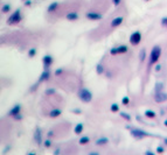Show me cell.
<instances>
[{
	"label": "cell",
	"mask_w": 167,
	"mask_h": 155,
	"mask_svg": "<svg viewBox=\"0 0 167 155\" xmlns=\"http://www.w3.org/2000/svg\"><path fill=\"white\" fill-rule=\"evenodd\" d=\"M127 51V47L126 46H119V47H115L110 50L111 55H118V54H125Z\"/></svg>",
	"instance_id": "obj_8"
},
{
	"label": "cell",
	"mask_w": 167,
	"mask_h": 155,
	"mask_svg": "<svg viewBox=\"0 0 167 155\" xmlns=\"http://www.w3.org/2000/svg\"><path fill=\"white\" fill-rule=\"evenodd\" d=\"M164 143L165 145H167V138H164Z\"/></svg>",
	"instance_id": "obj_44"
},
{
	"label": "cell",
	"mask_w": 167,
	"mask_h": 155,
	"mask_svg": "<svg viewBox=\"0 0 167 155\" xmlns=\"http://www.w3.org/2000/svg\"><path fill=\"white\" fill-rule=\"evenodd\" d=\"M154 70L157 72H159L160 70H161V65H160V64H157V65H155V68H154Z\"/></svg>",
	"instance_id": "obj_34"
},
{
	"label": "cell",
	"mask_w": 167,
	"mask_h": 155,
	"mask_svg": "<svg viewBox=\"0 0 167 155\" xmlns=\"http://www.w3.org/2000/svg\"><path fill=\"white\" fill-rule=\"evenodd\" d=\"M145 155H155L153 152H151V150H147L146 153H145Z\"/></svg>",
	"instance_id": "obj_37"
},
{
	"label": "cell",
	"mask_w": 167,
	"mask_h": 155,
	"mask_svg": "<svg viewBox=\"0 0 167 155\" xmlns=\"http://www.w3.org/2000/svg\"><path fill=\"white\" fill-rule=\"evenodd\" d=\"M43 146H45L46 148H51V146H53V142H51L50 139H47L43 141Z\"/></svg>",
	"instance_id": "obj_22"
},
{
	"label": "cell",
	"mask_w": 167,
	"mask_h": 155,
	"mask_svg": "<svg viewBox=\"0 0 167 155\" xmlns=\"http://www.w3.org/2000/svg\"><path fill=\"white\" fill-rule=\"evenodd\" d=\"M61 113H62V111H61L60 109H54L50 111V113H49V117L50 118H57L58 115H61Z\"/></svg>",
	"instance_id": "obj_14"
},
{
	"label": "cell",
	"mask_w": 167,
	"mask_h": 155,
	"mask_svg": "<svg viewBox=\"0 0 167 155\" xmlns=\"http://www.w3.org/2000/svg\"><path fill=\"white\" fill-rule=\"evenodd\" d=\"M26 5H27V6L30 5V1H29V0H27V1H26Z\"/></svg>",
	"instance_id": "obj_45"
},
{
	"label": "cell",
	"mask_w": 167,
	"mask_h": 155,
	"mask_svg": "<svg viewBox=\"0 0 167 155\" xmlns=\"http://www.w3.org/2000/svg\"><path fill=\"white\" fill-rule=\"evenodd\" d=\"M10 149H11V146H6V147L3 149V154H7Z\"/></svg>",
	"instance_id": "obj_32"
},
{
	"label": "cell",
	"mask_w": 167,
	"mask_h": 155,
	"mask_svg": "<svg viewBox=\"0 0 167 155\" xmlns=\"http://www.w3.org/2000/svg\"><path fill=\"white\" fill-rule=\"evenodd\" d=\"M123 20H124V19L121 18V16H118V18L113 19L112 22H111V27H117V26H119L121 22H123Z\"/></svg>",
	"instance_id": "obj_18"
},
{
	"label": "cell",
	"mask_w": 167,
	"mask_h": 155,
	"mask_svg": "<svg viewBox=\"0 0 167 155\" xmlns=\"http://www.w3.org/2000/svg\"><path fill=\"white\" fill-rule=\"evenodd\" d=\"M110 110H111V112H113V113H116V112L119 111V106L118 104H112L111 107H110Z\"/></svg>",
	"instance_id": "obj_25"
},
{
	"label": "cell",
	"mask_w": 167,
	"mask_h": 155,
	"mask_svg": "<svg viewBox=\"0 0 167 155\" xmlns=\"http://www.w3.org/2000/svg\"><path fill=\"white\" fill-rule=\"evenodd\" d=\"M35 55H36V49L35 48L29 49V51H28V56H29V57H34Z\"/></svg>",
	"instance_id": "obj_26"
},
{
	"label": "cell",
	"mask_w": 167,
	"mask_h": 155,
	"mask_svg": "<svg viewBox=\"0 0 167 155\" xmlns=\"http://www.w3.org/2000/svg\"><path fill=\"white\" fill-rule=\"evenodd\" d=\"M67 19H68V20H77V19H78V14L76 12H71V13H69V14H67Z\"/></svg>",
	"instance_id": "obj_20"
},
{
	"label": "cell",
	"mask_w": 167,
	"mask_h": 155,
	"mask_svg": "<svg viewBox=\"0 0 167 155\" xmlns=\"http://www.w3.org/2000/svg\"><path fill=\"white\" fill-rule=\"evenodd\" d=\"M62 72H63V70H62V69H57V70L55 71V75H56V76H58V75L62 74Z\"/></svg>",
	"instance_id": "obj_36"
},
{
	"label": "cell",
	"mask_w": 167,
	"mask_h": 155,
	"mask_svg": "<svg viewBox=\"0 0 167 155\" xmlns=\"http://www.w3.org/2000/svg\"><path fill=\"white\" fill-rule=\"evenodd\" d=\"M33 139L39 146L43 145V141H42V130L40 127H36L35 128V132H34L33 135Z\"/></svg>",
	"instance_id": "obj_5"
},
{
	"label": "cell",
	"mask_w": 167,
	"mask_h": 155,
	"mask_svg": "<svg viewBox=\"0 0 167 155\" xmlns=\"http://www.w3.org/2000/svg\"><path fill=\"white\" fill-rule=\"evenodd\" d=\"M74 112L75 113H81V110H74Z\"/></svg>",
	"instance_id": "obj_43"
},
{
	"label": "cell",
	"mask_w": 167,
	"mask_h": 155,
	"mask_svg": "<svg viewBox=\"0 0 167 155\" xmlns=\"http://www.w3.org/2000/svg\"><path fill=\"white\" fill-rule=\"evenodd\" d=\"M54 155H60V148L55 149V152H54Z\"/></svg>",
	"instance_id": "obj_39"
},
{
	"label": "cell",
	"mask_w": 167,
	"mask_h": 155,
	"mask_svg": "<svg viewBox=\"0 0 167 155\" xmlns=\"http://www.w3.org/2000/svg\"><path fill=\"white\" fill-rule=\"evenodd\" d=\"M131 135L137 140H140V139H144V138L148 137V133L145 132V131L140 130V128H132L131 130Z\"/></svg>",
	"instance_id": "obj_3"
},
{
	"label": "cell",
	"mask_w": 167,
	"mask_h": 155,
	"mask_svg": "<svg viewBox=\"0 0 167 155\" xmlns=\"http://www.w3.org/2000/svg\"><path fill=\"white\" fill-rule=\"evenodd\" d=\"M54 93H55V90L54 89H48L46 91V94H54Z\"/></svg>",
	"instance_id": "obj_31"
},
{
	"label": "cell",
	"mask_w": 167,
	"mask_h": 155,
	"mask_svg": "<svg viewBox=\"0 0 167 155\" xmlns=\"http://www.w3.org/2000/svg\"><path fill=\"white\" fill-rule=\"evenodd\" d=\"M164 125H165V126H166V127H167V119L164 121Z\"/></svg>",
	"instance_id": "obj_46"
},
{
	"label": "cell",
	"mask_w": 167,
	"mask_h": 155,
	"mask_svg": "<svg viewBox=\"0 0 167 155\" xmlns=\"http://www.w3.org/2000/svg\"><path fill=\"white\" fill-rule=\"evenodd\" d=\"M162 89H164V83H161V82H158V83L155 84V86H154L155 94H157V93H161Z\"/></svg>",
	"instance_id": "obj_16"
},
{
	"label": "cell",
	"mask_w": 167,
	"mask_h": 155,
	"mask_svg": "<svg viewBox=\"0 0 167 155\" xmlns=\"http://www.w3.org/2000/svg\"><path fill=\"white\" fill-rule=\"evenodd\" d=\"M145 59H146V50H145V49H142V50H140V53H139V60H140V62H144Z\"/></svg>",
	"instance_id": "obj_21"
},
{
	"label": "cell",
	"mask_w": 167,
	"mask_h": 155,
	"mask_svg": "<svg viewBox=\"0 0 167 155\" xmlns=\"http://www.w3.org/2000/svg\"><path fill=\"white\" fill-rule=\"evenodd\" d=\"M145 1H148V0H145Z\"/></svg>",
	"instance_id": "obj_47"
},
{
	"label": "cell",
	"mask_w": 167,
	"mask_h": 155,
	"mask_svg": "<svg viewBox=\"0 0 167 155\" xmlns=\"http://www.w3.org/2000/svg\"><path fill=\"white\" fill-rule=\"evenodd\" d=\"M167 99V94H165V93H157L155 94V97H154V100L157 103H162V102H165V100Z\"/></svg>",
	"instance_id": "obj_12"
},
{
	"label": "cell",
	"mask_w": 167,
	"mask_h": 155,
	"mask_svg": "<svg viewBox=\"0 0 167 155\" xmlns=\"http://www.w3.org/2000/svg\"><path fill=\"white\" fill-rule=\"evenodd\" d=\"M8 11H10V5H6V6H4L3 7V12L4 13H7Z\"/></svg>",
	"instance_id": "obj_33"
},
{
	"label": "cell",
	"mask_w": 167,
	"mask_h": 155,
	"mask_svg": "<svg viewBox=\"0 0 167 155\" xmlns=\"http://www.w3.org/2000/svg\"><path fill=\"white\" fill-rule=\"evenodd\" d=\"M86 18L89 20H99L102 18V15L99 13H96V12H90V13H86Z\"/></svg>",
	"instance_id": "obj_10"
},
{
	"label": "cell",
	"mask_w": 167,
	"mask_h": 155,
	"mask_svg": "<svg viewBox=\"0 0 167 155\" xmlns=\"http://www.w3.org/2000/svg\"><path fill=\"white\" fill-rule=\"evenodd\" d=\"M161 55V48L159 46L153 47L151 51V55H150V65H153L154 63H157L159 61V57Z\"/></svg>",
	"instance_id": "obj_1"
},
{
	"label": "cell",
	"mask_w": 167,
	"mask_h": 155,
	"mask_svg": "<svg viewBox=\"0 0 167 155\" xmlns=\"http://www.w3.org/2000/svg\"><path fill=\"white\" fill-rule=\"evenodd\" d=\"M22 119H23V115L21 114V113H20V114H18L16 117L14 118V120H16V121H20V120H22Z\"/></svg>",
	"instance_id": "obj_30"
},
{
	"label": "cell",
	"mask_w": 167,
	"mask_h": 155,
	"mask_svg": "<svg viewBox=\"0 0 167 155\" xmlns=\"http://www.w3.org/2000/svg\"><path fill=\"white\" fill-rule=\"evenodd\" d=\"M140 41H142V34H140L139 32H134V33L131 34V36H130V43H131L132 46L139 44Z\"/></svg>",
	"instance_id": "obj_4"
},
{
	"label": "cell",
	"mask_w": 167,
	"mask_h": 155,
	"mask_svg": "<svg viewBox=\"0 0 167 155\" xmlns=\"http://www.w3.org/2000/svg\"><path fill=\"white\" fill-rule=\"evenodd\" d=\"M50 77V72H49V70H45V71L42 72V74L40 75V78H39V83L40 82H45L47 81V79Z\"/></svg>",
	"instance_id": "obj_13"
},
{
	"label": "cell",
	"mask_w": 167,
	"mask_h": 155,
	"mask_svg": "<svg viewBox=\"0 0 167 155\" xmlns=\"http://www.w3.org/2000/svg\"><path fill=\"white\" fill-rule=\"evenodd\" d=\"M88 155H99V153L98 152H91V153H89Z\"/></svg>",
	"instance_id": "obj_41"
},
{
	"label": "cell",
	"mask_w": 167,
	"mask_h": 155,
	"mask_svg": "<svg viewBox=\"0 0 167 155\" xmlns=\"http://www.w3.org/2000/svg\"><path fill=\"white\" fill-rule=\"evenodd\" d=\"M121 103H123V105H129V103H130V98L129 97H123V99H121Z\"/></svg>",
	"instance_id": "obj_28"
},
{
	"label": "cell",
	"mask_w": 167,
	"mask_h": 155,
	"mask_svg": "<svg viewBox=\"0 0 167 155\" xmlns=\"http://www.w3.org/2000/svg\"><path fill=\"white\" fill-rule=\"evenodd\" d=\"M161 23H162V26H165V27H167V18H164L161 20Z\"/></svg>",
	"instance_id": "obj_35"
},
{
	"label": "cell",
	"mask_w": 167,
	"mask_h": 155,
	"mask_svg": "<svg viewBox=\"0 0 167 155\" xmlns=\"http://www.w3.org/2000/svg\"><path fill=\"white\" fill-rule=\"evenodd\" d=\"M120 115L124 118V119H126L127 121H130V120H131V117H130V114H127V113H125V112H121Z\"/></svg>",
	"instance_id": "obj_29"
},
{
	"label": "cell",
	"mask_w": 167,
	"mask_h": 155,
	"mask_svg": "<svg viewBox=\"0 0 167 155\" xmlns=\"http://www.w3.org/2000/svg\"><path fill=\"white\" fill-rule=\"evenodd\" d=\"M42 63H43V69H45V70H49V68H50L51 64H53V57H51L50 55L43 56Z\"/></svg>",
	"instance_id": "obj_6"
},
{
	"label": "cell",
	"mask_w": 167,
	"mask_h": 155,
	"mask_svg": "<svg viewBox=\"0 0 167 155\" xmlns=\"http://www.w3.org/2000/svg\"><path fill=\"white\" fill-rule=\"evenodd\" d=\"M89 142H90V138H89V137H82V138H80V141H78L80 145L84 146V145H88Z\"/></svg>",
	"instance_id": "obj_19"
},
{
	"label": "cell",
	"mask_w": 167,
	"mask_h": 155,
	"mask_svg": "<svg viewBox=\"0 0 167 155\" xmlns=\"http://www.w3.org/2000/svg\"><path fill=\"white\" fill-rule=\"evenodd\" d=\"M58 6V4L57 3H53L51 5H49V7H48V12L49 13H51V12H54V11L56 9V7Z\"/></svg>",
	"instance_id": "obj_24"
},
{
	"label": "cell",
	"mask_w": 167,
	"mask_h": 155,
	"mask_svg": "<svg viewBox=\"0 0 167 155\" xmlns=\"http://www.w3.org/2000/svg\"><path fill=\"white\" fill-rule=\"evenodd\" d=\"M78 98L82 100L83 103H90L92 99V93L89 91L85 88H82L78 91Z\"/></svg>",
	"instance_id": "obj_2"
},
{
	"label": "cell",
	"mask_w": 167,
	"mask_h": 155,
	"mask_svg": "<svg viewBox=\"0 0 167 155\" xmlns=\"http://www.w3.org/2000/svg\"><path fill=\"white\" fill-rule=\"evenodd\" d=\"M27 155H36V153L35 152H29Z\"/></svg>",
	"instance_id": "obj_42"
},
{
	"label": "cell",
	"mask_w": 167,
	"mask_h": 155,
	"mask_svg": "<svg viewBox=\"0 0 167 155\" xmlns=\"http://www.w3.org/2000/svg\"><path fill=\"white\" fill-rule=\"evenodd\" d=\"M155 152H157L158 154H164V153H165V147H164V146H158Z\"/></svg>",
	"instance_id": "obj_27"
},
{
	"label": "cell",
	"mask_w": 167,
	"mask_h": 155,
	"mask_svg": "<svg viewBox=\"0 0 167 155\" xmlns=\"http://www.w3.org/2000/svg\"><path fill=\"white\" fill-rule=\"evenodd\" d=\"M112 1H113V4H115V5H119V4H120V0H112Z\"/></svg>",
	"instance_id": "obj_38"
},
{
	"label": "cell",
	"mask_w": 167,
	"mask_h": 155,
	"mask_svg": "<svg viewBox=\"0 0 167 155\" xmlns=\"http://www.w3.org/2000/svg\"><path fill=\"white\" fill-rule=\"evenodd\" d=\"M21 21V14H20V11H16V12H14V14H12V15L10 16V19H8V23L10 25H12V23H18Z\"/></svg>",
	"instance_id": "obj_7"
},
{
	"label": "cell",
	"mask_w": 167,
	"mask_h": 155,
	"mask_svg": "<svg viewBox=\"0 0 167 155\" xmlns=\"http://www.w3.org/2000/svg\"><path fill=\"white\" fill-rule=\"evenodd\" d=\"M83 128H84L83 124H77L75 126V128H74V132H75V134L80 135V134H82V132H83Z\"/></svg>",
	"instance_id": "obj_15"
},
{
	"label": "cell",
	"mask_w": 167,
	"mask_h": 155,
	"mask_svg": "<svg viewBox=\"0 0 167 155\" xmlns=\"http://www.w3.org/2000/svg\"><path fill=\"white\" fill-rule=\"evenodd\" d=\"M20 112H21V105L20 104H16V105H14V106L10 110L8 115H10V117H12V118H15L18 114H20Z\"/></svg>",
	"instance_id": "obj_9"
},
{
	"label": "cell",
	"mask_w": 167,
	"mask_h": 155,
	"mask_svg": "<svg viewBox=\"0 0 167 155\" xmlns=\"http://www.w3.org/2000/svg\"><path fill=\"white\" fill-rule=\"evenodd\" d=\"M106 143H109V139L105 137H101L95 141V145L96 146H104V145H106Z\"/></svg>",
	"instance_id": "obj_11"
},
{
	"label": "cell",
	"mask_w": 167,
	"mask_h": 155,
	"mask_svg": "<svg viewBox=\"0 0 167 155\" xmlns=\"http://www.w3.org/2000/svg\"><path fill=\"white\" fill-rule=\"evenodd\" d=\"M144 114H145V117L150 118V119H154V118L157 117V114H155V112H154V111H152V110H146Z\"/></svg>",
	"instance_id": "obj_17"
},
{
	"label": "cell",
	"mask_w": 167,
	"mask_h": 155,
	"mask_svg": "<svg viewBox=\"0 0 167 155\" xmlns=\"http://www.w3.org/2000/svg\"><path fill=\"white\" fill-rule=\"evenodd\" d=\"M47 135H48V138L53 137V135H54V132H53V131H49V132H48V134H47Z\"/></svg>",
	"instance_id": "obj_40"
},
{
	"label": "cell",
	"mask_w": 167,
	"mask_h": 155,
	"mask_svg": "<svg viewBox=\"0 0 167 155\" xmlns=\"http://www.w3.org/2000/svg\"><path fill=\"white\" fill-rule=\"evenodd\" d=\"M96 71H97V74H98V75H102L104 72V66L102 65V64H97Z\"/></svg>",
	"instance_id": "obj_23"
}]
</instances>
